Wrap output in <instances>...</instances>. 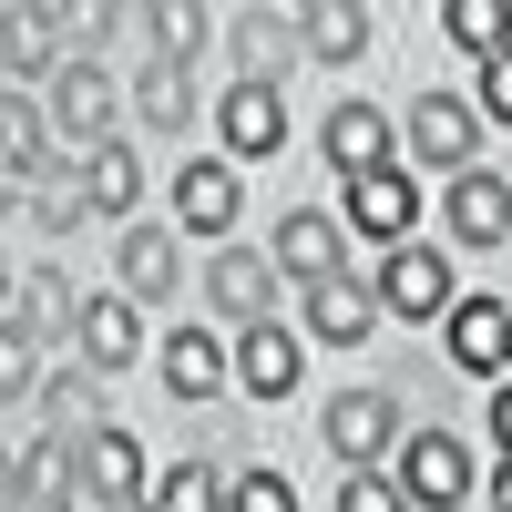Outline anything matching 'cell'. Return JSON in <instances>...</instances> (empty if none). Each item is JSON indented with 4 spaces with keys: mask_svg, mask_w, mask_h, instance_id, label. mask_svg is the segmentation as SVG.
Returning a JSON list of instances; mask_svg holds the SVG:
<instances>
[{
    "mask_svg": "<svg viewBox=\"0 0 512 512\" xmlns=\"http://www.w3.org/2000/svg\"><path fill=\"white\" fill-rule=\"evenodd\" d=\"M318 441L349 461V472H369L379 451H400V400H390V390H338L328 420H318Z\"/></svg>",
    "mask_w": 512,
    "mask_h": 512,
    "instance_id": "1",
    "label": "cell"
},
{
    "mask_svg": "<svg viewBox=\"0 0 512 512\" xmlns=\"http://www.w3.org/2000/svg\"><path fill=\"white\" fill-rule=\"evenodd\" d=\"M472 144H482V103H461V93H420L410 103V154L431 175H472Z\"/></svg>",
    "mask_w": 512,
    "mask_h": 512,
    "instance_id": "2",
    "label": "cell"
},
{
    "mask_svg": "<svg viewBox=\"0 0 512 512\" xmlns=\"http://www.w3.org/2000/svg\"><path fill=\"white\" fill-rule=\"evenodd\" d=\"M369 287H379V308H390V318H451V308H461V277L441 267L431 246H390V267H379Z\"/></svg>",
    "mask_w": 512,
    "mask_h": 512,
    "instance_id": "3",
    "label": "cell"
},
{
    "mask_svg": "<svg viewBox=\"0 0 512 512\" xmlns=\"http://www.w3.org/2000/svg\"><path fill=\"white\" fill-rule=\"evenodd\" d=\"M205 308L236 318V328H267V318H277V256L216 246V267H205Z\"/></svg>",
    "mask_w": 512,
    "mask_h": 512,
    "instance_id": "4",
    "label": "cell"
},
{
    "mask_svg": "<svg viewBox=\"0 0 512 512\" xmlns=\"http://www.w3.org/2000/svg\"><path fill=\"white\" fill-rule=\"evenodd\" d=\"M400 492H410V512H451L461 492H472V451H461L451 431L400 441Z\"/></svg>",
    "mask_w": 512,
    "mask_h": 512,
    "instance_id": "5",
    "label": "cell"
},
{
    "mask_svg": "<svg viewBox=\"0 0 512 512\" xmlns=\"http://www.w3.org/2000/svg\"><path fill=\"white\" fill-rule=\"evenodd\" d=\"M441 338H451V369H472V379L502 390V369H512V308L502 297H461V308L441 318Z\"/></svg>",
    "mask_w": 512,
    "mask_h": 512,
    "instance_id": "6",
    "label": "cell"
},
{
    "mask_svg": "<svg viewBox=\"0 0 512 512\" xmlns=\"http://www.w3.org/2000/svg\"><path fill=\"white\" fill-rule=\"evenodd\" d=\"M338 226L349 236H369V246H410V226H420V185L400 175H369V185H349V205H338Z\"/></svg>",
    "mask_w": 512,
    "mask_h": 512,
    "instance_id": "7",
    "label": "cell"
},
{
    "mask_svg": "<svg viewBox=\"0 0 512 512\" xmlns=\"http://www.w3.org/2000/svg\"><path fill=\"white\" fill-rule=\"evenodd\" d=\"M379 318H390V308H379L369 277H328V287H308V338H318V349H369Z\"/></svg>",
    "mask_w": 512,
    "mask_h": 512,
    "instance_id": "8",
    "label": "cell"
},
{
    "mask_svg": "<svg viewBox=\"0 0 512 512\" xmlns=\"http://www.w3.org/2000/svg\"><path fill=\"white\" fill-rule=\"evenodd\" d=\"M236 82H267V93H277V82L297 72V52H308V31H297V11H246L236 31Z\"/></svg>",
    "mask_w": 512,
    "mask_h": 512,
    "instance_id": "9",
    "label": "cell"
},
{
    "mask_svg": "<svg viewBox=\"0 0 512 512\" xmlns=\"http://www.w3.org/2000/svg\"><path fill=\"white\" fill-rule=\"evenodd\" d=\"M113 103H134V93H113V72L103 62H72L62 82H52V123H62V134H82V144H113Z\"/></svg>",
    "mask_w": 512,
    "mask_h": 512,
    "instance_id": "10",
    "label": "cell"
},
{
    "mask_svg": "<svg viewBox=\"0 0 512 512\" xmlns=\"http://www.w3.org/2000/svg\"><path fill=\"white\" fill-rule=\"evenodd\" d=\"M82 492H93L103 512H113V502H154L144 441H134V431H93V441H82Z\"/></svg>",
    "mask_w": 512,
    "mask_h": 512,
    "instance_id": "11",
    "label": "cell"
},
{
    "mask_svg": "<svg viewBox=\"0 0 512 512\" xmlns=\"http://www.w3.org/2000/svg\"><path fill=\"white\" fill-rule=\"evenodd\" d=\"M113 277H123V297H134V308H154V297L185 287V246L164 236V226H134V236L113 246Z\"/></svg>",
    "mask_w": 512,
    "mask_h": 512,
    "instance_id": "12",
    "label": "cell"
},
{
    "mask_svg": "<svg viewBox=\"0 0 512 512\" xmlns=\"http://www.w3.org/2000/svg\"><path fill=\"white\" fill-rule=\"evenodd\" d=\"M441 216H451V236H461V246H502V236H512V185L472 164V175H451Z\"/></svg>",
    "mask_w": 512,
    "mask_h": 512,
    "instance_id": "13",
    "label": "cell"
},
{
    "mask_svg": "<svg viewBox=\"0 0 512 512\" xmlns=\"http://www.w3.org/2000/svg\"><path fill=\"white\" fill-rule=\"evenodd\" d=\"M226 379H236V349H216L205 328H175V338H164V390H175L185 410H205Z\"/></svg>",
    "mask_w": 512,
    "mask_h": 512,
    "instance_id": "14",
    "label": "cell"
},
{
    "mask_svg": "<svg viewBox=\"0 0 512 512\" xmlns=\"http://www.w3.org/2000/svg\"><path fill=\"white\" fill-rule=\"evenodd\" d=\"M277 267L308 277V287L349 277V226H338V216H287V226H277Z\"/></svg>",
    "mask_w": 512,
    "mask_h": 512,
    "instance_id": "15",
    "label": "cell"
},
{
    "mask_svg": "<svg viewBox=\"0 0 512 512\" xmlns=\"http://www.w3.org/2000/svg\"><path fill=\"white\" fill-rule=\"evenodd\" d=\"M82 369H93V379H113L123 359H134L144 349V318H134V297H82Z\"/></svg>",
    "mask_w": 512,
    "mask_h": 512,
    "instance_id": "16",
    "label": "cell"
},
{
    "mask_svg": "<svg viewBox=\"0 0 512 512\" xmlns=\"http://www.w3.org/2000/svg\"><path fill=\"white\" fill-rule=\"evenodd\" d=\"M297 369H308V359H297V328H246L236 338V390H256V400H287L297 390Z\"/></svg>",
    "mask_w": 512,
    "mask_h": 512,
    "instance_id": "17",
    "label": "cell"
},
{
    "mask_svg": "<svg viewBox=\"0 0 512 512\" xmlns=\"http://www.w3.org/2000/svg\"><path fill=\"white\" fill-rule=\"evenodd\" d=\"M216 134H226V154H277L287 144V103L267 93V82H236V93L216 103Z\"/></svg>",
    "mask_w": 512,
    "mask_h": 512,
    "instance_id": "18",
    "label": "cell"
},
{
    "mask_svg": "<svg viewBox=\"0 0 512 512\" xmlns=\"http://www.w3.org/2000/svg\"><path fill=\"white\" fill-rule=\"evenodd\" d=\"M52 328H82V297H72L52 267H31V277L11 287V349H41Z\"/></svg>",
    "mask_w": 512,
    "mask_h": 512,
    "instance_id": "19",
    "label": "cell"
},
{
    "mask_svg": "<svg viewBox=\"0 0 512 512\" xmlns=\"http://www.w3.org/2000/svg\"><path fill=\"white\" fill-rule=\"evenodd\" d=\"M328 164H338L349 185L390 175V123H379L369 103H338V113H328Z\"/></svg>",
    "mask_w": 512,
    "mask_h": 512,
    "instance_id": "20",
    "label": "cell"
},
{
    "mask_svg": "<svg viewBox=\"0 0 512 512\" xmlns=\"http://www.w3.org/2000/svg\"><path fill=\"white\" fill-rule=\"evenodd\" d=\"M175 226L185 236H226L236 226V164H185L175 175Z\"/></svg>",
    "mask_w": 512,
    "mask_h": 512,
    "instance_id": "21",
    "label": "cell"
},
{
    "mask_svg": "<svg viewBox=\"0 0 512 512\" xmlns=\"http://www.w3.org/2000/svg\"><path fill=\"white\" fill-rule=\"evenodd\" d=\"M72 482H82V451H72V441H31V451L11 461V512H52Z\"/></svg>",
    "mask_w": 512,
    "mask_h": 512,
    "instance_id": "22",
    "label": "cell"
},
{
    "mask_svg": "<svg viewBox=\"0 0 512 512\" xmlns=\"http://www.w3.org/2000/svg\"><path fill=\"white\" fill-rule=\"evenodd\" d=\"M52 31H62V11H31V0H11L0 11V52H11V93H31V72H52ZM62 82V72H52Z\"/></svg>",
    "mask_w": 512,
    "mask_h": 512,
    "instance_id": "23",
    "label": "cell"
},
{
    "mask_svg": "<svg viewBox=\"0 0 512 512\" xmlns=\"http://www.w3.org/2000/svg\"><path fill=\"white\" fill-rule=\"evenodd\" d=\"M134 123L185 134V123H195V72H185V62H144V72H134Z\"/></svg>",
    "mask_w": 512,
    "mask_h": 512,
    "instance_id": "24",
    "label": "cell"
},
{
    "mask_svg": "<svg viewBox=\"0 0 512 512\" xmlns=\"http://www.w3.org/2000/svg\"><path fill=\"white\" fill-rule=\"evenodd\" d=\"M11 205H31V216L62 236V226H82V216H93V185H82V164H41V175H31Z\"/></svg>",
    "mask_w": 512,
    "mask_h": 512,
    "instance_id": "25",
    "label": "cell"
},
{
    "mask_svg": "<svg viewBox=\"0 0 512 512\" xmlns=\"http://www.w3.org/2000/svg\"><path fill=\"white\" fill-rule=\"evenodd\" d=\"M297 31H308V62H359V52H369V11H349V0L297 11Z\"/></svg>",
    "mask_w": 512,
    "mask_h": 512,
    "instance_id": "26",
    "label": "cell"
},
{
    "mask_svg": "<svg viewBox=\"0 0 512 512\" xmlns=\"http://www.w3.org/2000/svg\"><path fill=\"white\" fill-rule=\"evenodd\" d=\"M441 41H461L472 62H502V52H512V11H502V0H451V11H441Z\"/></svg>",
    "mask_w": 512,
    "mask_h": 512,
    "instance_id": "27",
    "label": "cell"
},
{
    "mask_svg": "<svg viewBox=\"0 0 512 512\" xmlns=\"http://www.w3.org/2000/svg\"><path fill=\"white\" fill-rule=\"evenodd\" d=\"M82 185H93V216H134V195H144V164H134V144L82 154Z\"/></svg>",
    "mask_w": 512,
    "mask_h": 512,
    "instance_id": "28",
    "label": "cell"
},
{
    "mask_svg": "<svg viewBox=\"0 0 512 512\" xmlns=\"http://www.w3.org/2000/svg\"><path fill=\"white\" fill-rule=\"evenodd\" d=\"M154 512H236V482H216L205 461H175V472L154 482Z\"/></svg>",
    "mask_w": 512,
    "mask_h": 512,
    "instance_id": "29",
    "label": "cell"
},
{
    "mask_svg": "<svg viewBox=\"0 0 512 512\" xmlns=\"http://www.w3.org/2000/svg\"><path fill=\"white\" fill-rule=\"evenodd\" d=\"M41 410H52V420H62L72 441H93V431H113V420H103V390H93V369H72V379H52V390H41Z\"/></svg>",
    "mask_w": 512,
    "mask_h": 512,
    "instance_id": "30",
    "label": "cell"
},
{
    "mask_svg": "<svg viewBox=\"0 0 512 512\" xmlns=\"http://www.w3.org/2000/svg\"><path fill=\"white\" fill-rule=\"evenodd\" d=\"M144 31H154V62H185L195 41H205V21H195V11H175V0H164V11H144Z\"/></svg>",
    "mask_w": 512,
    "mask_h": 512,
    "instance_id": "31",
    "label": "cell"
},
{
    "mask_svg": "<svg viewBox=\"0 0 512 512\" xmlns=\"http://www.w3.org/2000/svg\"><path fill=\"white\" fill-rule=\"evenodd\" d=\"M338 512H410V492L379 482V472H349V482H338Z\"/></svg>",
    "mask_w": 512,
    "mask_h": 512,
    "instance_id": "32",
    "label": "cell"
},
{
    "mask_svg": "<svg viewBox=\"0 0 512 512\" xmlns=\"http://www.w3.org/2000/svg\"><path fill=\"white\" fill-rule=\"evenodd\" d=\"M236 512H297L287 472H236Z\"/></svg>",
    "mask_w": 512,
    "mask_h": 512,
    "instance_id": "33",
    "label": "cell"
},
{
    "mask_svg": "<svg viewBox=\"0 0 512 512\" xmlns=\"http://www.w3.org/2000/svg\"><path fill=\"white\" fill-rule=\"evenodd\" d=\"M482 123H512V52L482 62Z\"/></svg>",
    "mask_w": 512,
    "mask_h": 512,
    "instance_id": "34",
    "label": "cell"
},
{
    "mask_svg": "<svg viewBox=\"0 0 512 512\" xmlns=\"http://www.w3.org/2000/svg\"><path fill=\"white\" fill-rule=\"evenodd\" d=\"M31 379H41V349H0V400H31Z\"/></svg>",
    "mask_w": 512,
    "mask_h": 512,
    "instance_id": "35",
    "label": "cell"
},
{
    "mask_svg": "<svg viewBox=\"0 0 512 512\" xmlns=\"http://www.w3.org/2000/svg\"><path fill=\"white\" fill-rule=\"evenodd\" d=\"M492 441L512 451V379H502V390H492Z\"/></svg>",
    "mask_w": 512,
    "mask_h": 512,
    "instance_id": "36",
    "label": "cell"
},
{
    "mask_svg": "<svg viewBox=\"0 0 512 512\" xmlns=\"http://www.w3.org/2000/svg\"><path fill=\"white\" fill-rule=\"evenodd\" d=\"M492 512H512V461H502V472H492Z\"/></svg>",
    "mask_w": 512,
    "mask_h": 512,
    "instance_id": "37",
    "label": "cell"
},
{
    "mask_svg": "<svg viewBox=\"0 0 512 512\" xmlns=\"http://www.w3.org/2000/svg\"><path fill=\"white\" fill-rule=\"evenodd\" d=\"M113 512H154V502H113Z\"/></svg>",
    "mask_w": 512,
    "mask_h": 512,
    "instance_id": "38",
    "label": "cell"
},
{
    "mask_svg": "<svg viewBox=\"0 0 512 512\" xmlns=\"http://www.w3.org/2000/svg\"><path fill=\"white\" fill-rule=\"evenodd\" d=\"M52 512H62V502H52Z\"/></svg>",
    "mask_w": 512,
    "mask_h": 512,
    "instance_id": "39",
    "label": "cell"
}]
</instances>
